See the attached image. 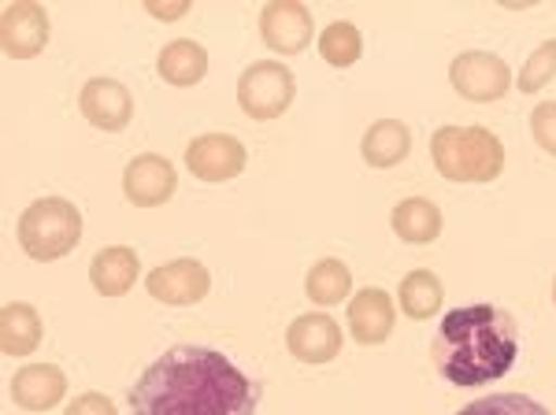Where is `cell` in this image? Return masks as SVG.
<instances>
[{
  "instance_id": "obj_1",
  "label": "cell",
  "mask_w": 556,
  "mask_h": 415,
  "mask_svg": "<svg viewBox=\"0 0 556 415\" xmlns=\"http://www.w3.org/2000/svg\"><path fill=\"white\" fill-rule=\"evenodd\" d=\"M260 386L223 353L175 345L130 390L134 415H256Z\"/></svg>"
},
{
  "instance_id": "obj_2",
  "label": "cell",
  "mask_w": 556,
  "mask_h": 415,
  "mask_svg": "<svg viewBox=\"0 0 556 415\" xmlns=\"http://www.w3.org/2000/svg\"><path fill=\"white\" fill-rule=\"evenodd\" d=\"M519 356V327L497 304H464L445 312L430 341V360L438 375L453 386L475 390L513 372Z\"/></svg>"
},
{
  "instance_id": "obj_3",
  "label": "cell",
  "mask_w": 556,
  "mask_h": 415,
  "mask_svg": "<svg viewBox=\"0 0 556 415\" xmlns=\"http://www.w3.org/2000/svg\"><path fill=\"white\" fill-rule=\"evenodd\" d=\"M430 160L445 183L486 186L505 171V146L486 126H438L430 138Z\"/></svg>"
},
{
  "instance_id": "obj_4",
  "label": "cell",
  "mask_w": 556,
  "mask_h": 415,
  "mask_svg": "<svg viewBox=\"0 0 556 415\" xmlns=\"http://www.w3.org/2000/svg\"><path fill=\"white\" fill-rule=\"evenodd\" d=\"M83 241V212L67 197H41L23 212L20 246L38 264L64 260Z\"/></svg>"
},
{
  "instance_id": "obj_5",
  "label": "cell",
  "mask_w": 556,
  "mask_h": 415,
  "mask_svg": "<svg viewBox=\"0 0 556 415\" xmlns=\"http://www.w3.org/2000/svg\"><path fill=\"white\" fill-rule=\"evenodd\" d=\"M298 101V78L286 63L278 60H260L249 63L238 78V108L256 123H271L278 115L290 112V104Z\"/></svg>"
},
{
  "instance_id": "obj_6",
  "label": "cell",
  "mask_w": 556,
  "mask_h": 415,
  "mask_svg": "<svg viewBox=\"0 0 556 415\" xmlns=\"http://www.w3.org/2000/svg\"><path fill=\"white\" fill-rule=\"evenodd\" d=\"M450 86L471 104H493L513 89V67L497 52L468 49L450 63Z\"/></svg>"
},
{
  "instance_id": "obj_7",
  "label": "cell",
  "mask_w": 556,
  "mask_h": 415,
  "mask_svg": "<svg viewBox=\"0 0 556 415\" xmlns=\"http://www.w3.org/2000/svg\"><path fill=\"white\" fill-rule=\"evenodd\" d=\"M245 164H249V152L235 134L212 130L186 146V167H190L197 183H212V186L230 183V178H238L245 171Z\"/></svg>"
},
{
  "instance_id": "obj_8",
  "label": "cell",
  "mask_w": 556,
  "mask_h": 415,
  "mask_svg": "<svg viewBox=\"0 0 556 415\" xmlns=\"http://www.w3.org/2000/svg\"><path fill=\"white\" fill-rule=\"evenodd\" d=\"M146 290L152 301L167 304V309H190L201 304L212 290V271L193 256L172 260V264H160L156 271H149Z\"/></svg>"
},
{
  "instance_id": "obj_9",
  "label": "cell",
  "mask_w": 556,
  "mask_h": 415,
  "mask_svg": "<svg viewBox=\"0 0 556 415\" xmlns=\"http://www.w3.org/2000/svg\"><path fill=\"white\" fill-rule=\"evenodd\" d=\"M260 38L278 56H298L316 38V20L298 0H271L260 8Z\"/></svg>"
},
{
  "instance_id": "obj_10",
  "label": "cell",
  "mask_w": 556,
  "mask_h": 415,
  "mask_svg": "<svg viewBox=\"0 0 556 415\" xmlns=\"http://www.w3.org/2000/svg\"><path fill=\"white\" fill-rule=\"evenodd\" d=\"M342 345H345V334L338 327V319L319 309L298 315L290 323V330H286V349L301 364H330V360H338V353H342Z\"/></svg>"
},
{
  "instance_id": "obj_11",
  "label": "cell",
  "mask_w": 556,
  "mask_h": 415,
  "mask_svg": "<svg viewBox=\"0 0 556 415\" xmlns=\"http://www.w3.org/2000/svg\"><path fill=\"white\" fill-rule=\"evenodd\" d=\"M52 38V20L45 12V4H8L0 15V45L12 60H34L45 52V45Z\"/></svg>"
},
{
  "instance_id": "obj_12",
  "label": "cell",
  "mask_w": 556,
  "mask_h": 415,
  "mask_svg": "<svg viewBox=\"0 0 556 415\" xmlns=\"http://www.w3.org/2000/svg\"><path fill=\"white\" fill-rule=\"evenodd\" d=\"M178 189V175L175 164L167 156H156V152H141L134 156L127 167H123V193L134 208H160L175 197Z\"/></svg>"
},
{
  "instance_id": "obj_13",
  "label": "cell",
  "mask_w": 556,
  "mask_h": 415,
  "mask_svg": "<svg viewBox=\"0 0 556 415\" xmlns=\"http://www.w3.org/2000/svg\"><path fill=\"white\" fill-rule=\"evenodd\" d=\"M78 112H83V120L89 126H97V130L104 134H119L127 130L130 120H134V97L130 89L123 83H115V78H89L83 86V93H78Z\"/></svg>"
},
{
  "instance_id": "obj_14",
  "label": "cell",
  "mask_w": 556,
  "mask_h": 415,
  "mask_svg": "<svg viewBox=\"0 0 556 415\" xmlns=\"http://www.w3.org/2000/svg\"><path fill=\"white\" fill-rule=\"evenodd\" d=\"M397 297H390L379 286H364L356 297H349V338L356 345H382L390 341L397 323Z\"/></svg>"
},
{
  "instance_id": "obj_15",
  "label": "cell",
  "mask_w": 556,
  "mask_h": 415,
  "mask_svg": "<svg viewBox=\"0 0 556 415\" xmlns=\"http://www.w3.org/2000/svg\"><path fill=\"white\" fill-rule=\"evenodd\" d=\"M8 393L23 412H52L67 397V375L56 364H26L12 375Z\"/></svg>"
},
{
  "instance_id": "obj_16",
  "label": "cell",
  "mask_w": 556,
  "mask_h": 415,
  "mask_svg": "<svg viewBox=\"0 0 556 415\" xmlns=\"http://www.w3.org/2000/svg\"><path fill=\"white\" fill-rule=\"evenodd\" d=\"M141 275V260L130 246H108L89 260V286L101 297H123L134 290Z\"/></svg>"
},
{
  "instance_id": "obj_17",
  "label": "cell",
  "mask_w": 556,
  "mask_h": 415,
  "mask_svg": "<svg viewBox=\"0 0 556 415\" xmlns=\"http://www.w3.org/2000/svg\"><path fill=\"white\" fill-rule=\"evenodd\" d=\"M156 75L175 89H190L204 83V75H208V49L193 38L167 41L156 56Z\"/></svg>"
},
{
  "instance_id": "obj_18",
  "label": "cell",
  "mask_w": 556,
  "mask_h": 415,
  "mask_svg": "<svg viewBox=\"0 0 556 415\" xmlns=\"http://www.w3.org/2000/svg\"><path fill=\"white\" fill-rule=\"evenodd\" d=\"M408 152H412V130H408V123H401V120H379V123H371L364 130V138H361L364 164L375 167V171L405 164Z\"/></svg>"
},
{
  "instance_id": "obj_19",
  "label": "cell",
  "mask_w": 556,
  "mask_h": 415,
  "mask_svg": "<svg viewBox=\"0 0 556 415\" xmlns=\"http://www.w3.org/2000/svg\"><path fill=\"white\" fill-rule=\"evenodd\" d=\"M390 227L405 246H430V241H438V234H442L445 215H442V208L434 201H427V197H405V201H397V208L390 212Z\"/></svg>"
},
{
  "instance_id": "obj_20",
  "label": "cell",
  "mask_w": 556,
  "mask_h": 415,
  "mask_svg": "<svg viewBox=\"0 0 556 415\" xmlns=\"http://www.w3.org/2000/svg\"><path fill=\"white\" fill-rule=\"evenodd\" d=\"M45 338V323L34 304L12 301L0 312V349L4 356H30Z\"/></svg>"
},
{
  "instance_id": "obj_21",
  "label": "cell",
  "mask_w": 556,
  "mask_h": 415,
  "mask_svg": "<svg viewBox=\"0 0 556 415\" xmlns=\"http://www.w3.org/2000/svg\"><path fill=\"white\" fill-rule=\"evenodd\" d=\"M349 293H353V271L338 256L316 260V264L308 267V275H304V297H308L319 312L349 301Z\"/></svg>"
},
{
  "instance_id": "obj_22",
  "label": "cell",
  "mask_w": 556,
  "mask_h": 415,
  "mask_svg": "<svg viewBox=\"0 0 556 415\" xmlns=\"http://www.w3.org/2000/svg\"><path fill=\"white\" fill-rule=\"evenodd\" d=\"M442 301H445V286H442V278H438L434 271L419 267V271H408V275L401 278L397 309L405 312L408 319H416V323L434 319L438 309H442Z\"/></svg>"
},
{
  "instance_id": "obj_23",
  "label": "cell",
  "mask_w": 556,
  "mask_h": 415,
  "mask_svg": "<svg viewBox=\"0 0 556 415\" xmlns=\"http://www.w3.org/2000/svg\"><path fill=\"white\" fill-rule=\"evenodd\" d=\"M319 56L338 71L353 67V63H361V56H364V34L349 20L327 23L319 34Z\"/></svg>"
},
{
  "instance_id": "obj_24",
  "label": "cell",
  "mask_w": 556,
  "mask_h": 415,
  "mask_svg": "<svg viewBox=\"0 0 556 415\" xmlns=\"http://www.w3.org/2000/svg\"><path fill=\"white\" fill-rule=\"evenodd\" d=\"M456 415H553V412L527 393H490V397H479V401L464 404Z\"/></svg>"
},
{
  "instance_id": "obj_25",
  "label": "cell",
  "mask_w": 556,
  "mask_h": 415,
  "mask_svg": "<svg viewBox=\"0 0 556 415\" xmlns=\"http://www.w3.org/2000/svg\"><path fill=\"white\" fill-rule=\"evenodd\" d=\"M553 78H556V38L542 41L531 56H527V63L516 75V86H519V93H542Z\"/></svg>"
},
{
  "instance_id": "obj_26",
  "label": "cell",
  "mask_w": 556,
  "mask_h": 415,
  "mask_svg": "<svg viewBox=\"0 0 556 415\" xmlns=\"http://www.w3.org/2000/svg\"><path fill=\"white\" fill-rule=\"evenodd\" d=\"M531 138L542 152L556 156V101H542L531 112Z\"/></svg>"
},
{
  "instance_id": "obj_27",
  "label": "cell",
  "mask_w": 556,
  "mask_h": 415,
  "mask_svg": "<svg viewBox=\"0 0 556 415\" xmlns=\"http://www.w3.org/2000/svg\"><path fill=\"white\" fill-rule=\"evenodd\" d=\"M64 415H119V412H115L112 397H104V393H83V397H75V401L67 404Z\"/></svg>"
},
{
  "instance_id": "obj_28",
  "label": "cell",
  "mask_w": 556,
  "mask_h": 415,
  "mask_svg": "<svg viewBox=\"0 0 556 415\" xmlns=\"http://www.w3.org/2000/svg\"><path fill=\"white\" fill-rule=\"evenodd\" d=\"M146 12L152 15V20H167V23H175V20H182V15H190V0H149L146 4Z\"/></svg>"
},
{
  "instance_id": "obj_29",
  "label": "cell",
  "mask_w": 556,
  "mask_h": 415,
  "mask_svg": "<svg viewBox=\"0 0 556 415\" xmlns=\"http://www.w3.org/2000/svg\"><path fill=\"white\" fill-rule=\"evenodd\" d=\"M553 304H556V278H553Z\"/></svg>"
}]
</instances>
